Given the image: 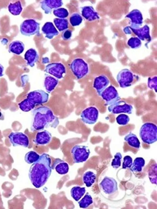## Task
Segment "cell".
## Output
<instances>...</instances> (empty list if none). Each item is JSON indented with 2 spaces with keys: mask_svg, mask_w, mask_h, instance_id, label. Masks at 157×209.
Here are the masks:
<instances>
[{
  "mask_svg": "<svg viewBox=\"0 0 157 209\" xmlns=\"http://www.w3.org/2000/svg\"><path fill=\"white\" fill-rule=\"evenodd\" d=\"M93 203L92 197L87 192L84 197L78 202L80 208H85L88 207Z\"/></svg>",
  "mask_w": 157,
  "mask_h": 209,
  "instance_id": "cell-34",
  "label": "cell"
},
{
  "mask_svg": "<svg viewBox=\"0 0 157 209\" xmlns=\"http://www.w3.org/2000/svg\"><path fill=\"white\" fill-rule=\"evenodd\" d=\"M48 94L44 90H37L29 93L26 98L18 104L19 108L23 111L28 112L37 105L47 102Z\"/></svg>",
  "mask_w": 157,
  "mask_h": 209,
  "instance_id": "cell-3",
  "label": "cell"
},
{
  "mask_svg": "<svg viewBox=\"0 0 157 209\" xmlns=\"http://www.w3.org/2000/svg\"><path fill=\"white\" fill-rule=\"evenodd\" d=\"M157 76L149 77L148 78L147 86L148 87L151 89H153L156 92L157 91Z\"/></svg>",
  "mask_w": 157,
  "mask_h": 209,
  "instance_id": "cell-40",
  "label": "cell"
},
{
  "mask_svg": "<svg viewBox=\"0 0 157 209\" xmlns=\"http://www.w3.org/2000/svg\"><path fill=\"white\" fill-rule=\"evenodd\" d=\"M82 15L89 21H92L99 19L98 13L92 6H85L82 8Z\"/></svg>",
  "mask_w": 157,
  "mask_h": 209,
  "instance_id": "cell-20",
  "label": "cell"
},
{
  "mask_svg": "<svg viewBox=\"0 0 157 209\" xmlns=\"http://www.w3.org/2000/svg\"><path fill=\"white\" fill-rule=\"evenodd\" d=\"M96 179V175L90 171L86 172L82 177V181L87 187H91L94 183Z\"/></svg>",
  "mask_w": 157,
  "mask_h": 209,
  "instance_id": "cell-28",
  "label": "cell"
},
{
  "mask_svg": "<svg viewBox=\"0 0 157 209\" xmlns=\"http://www.w3.org/2000/svg\"><path fill=\"white\" fill-rule=\"evenodd\" d=\"M71 153L74 162L79 163L87 160L89 157L90 151L87 146L76 145L71 149Z\"/></svg>",
  "mask_w": 157,
  "mask_h": 209,
  "instance_id": "cell-8",
  "label": "cell"
},
{
  "mask_svg": "<svg viewBox=\"0 0 157 209\" xmlns=\"http://www.w3.org/2000/svg\"><path fill=\"white\" fill-rule=\"evenodd\" d=\"M9 11L14 15H19L22 10L21 3L20 1L10 3L8 6Z\"/></svg>",
  "mask_w": 157,
  "mask_h": 209,
  "instance_id": "cell-30",
  "label": "cell"
},
{
  "mask_svg": "<svg viewBox=\"0 0 157 209\" xmlns=\"http://www.w3.org/2000/svg\"><path fill=\"white\" fill-rule=\"evenodd\" d=\"M124 140L132 147L136 149H139L140 147V142L137 137L131 132L125 136Z\"/></svg>",
  "mask_w": 157,
  "mask_h": 209,
  "instance_id": "cell-26",
  "label": "cell"
},
{
  "mask_svg": "<svg viewBox=\"0 0 157 209\" xmlns=\"http://www.w3.org/2000/svg\"><path fill=\"white\" fill-rule=\"evenodd\" d=\"M58 81L55 78L49 75L46 76L44 80V86L46 91L50 93L57 85Z\"/></svg>",
  "mask_w": 157,
  "mask_h": 209,
  "instance_id": "cell-25",
  "label": "cell"
},
{
  "mask_svg": "<svg viewBox=\"0 0 157 209\" xmlns=\"http://www.w3.org/2000/svg\"><path fill=\"white\" fill-rule=\"evenodd\" d=\"M63 4L61 0H44L40 2V7L46 14H51L52 9L59 7Z\"/></svg>",
  "mask_w": 157,
  "mask_h": 209,
  "instance_id": "cell-16",
  "label": "cell"
},
{
  "mask_svg": "<svg viewBox=\"0 0 157 209\" xmlns=\"http://www.w3.org/2000/svg\"><path fill=\"white\" fill-rule=\"evenodd\" d=\"M145 164V161L143 158L137 157L134 159L130 169L133 172H141Z\"/></svg>",
  "mask_w": 157,
  "mask_h": 209,
  "instance_id": "cell-29",
  "label": "cell"
},
{
  "mask_svg": "<svg viewBox=\"0 0 157 209\" xmlns=\"http://www.w3.org/2000/svg\"><path fill=\"white\" fill-rule=\"evenodd\" d=\"M128 44L132 48H136L140 46L141 42L137 37H132L128 40Z\"/></svg>",
  "mask_w": 157,
  "mask_h": 209,
  "instance_id": "cell-38",
  "label": "cell"
},
{
  "mask_svg": "<svg viewBox=\"0 0 157 209\" xmlns=\"http://www.w3.org/2000/svg\"><path fill=\"white\" fill-rule=\"evenodd\" d=\"M132 108L131 104L123 101H119L110 105L108 108L109 112L114 114L122 113L131 114L132 113Z\"/></svg>",
  "mask_w": 157,
  "mask_h": 209,
  "instance_id": "cell-12",
  "label": "cell"
},
{
  "mask_svg": "<svg viewBox=\"0 0 157 209\" xmlns=\"http://www.w3.org/2000/svg\"><path fill=\"white\" fill-rule=\"evenodd\" d=\"M52 169L61 175L67 174L68 172L69 167L68 164L63 160L59 158H56L53 163Z\"/></svg>",
  "mask_w": 157,
  "mask_h": 209,
  "instance_id": "cell-19",
  "label": "cell"
},
{
  "mask_svg": "<svg viewBox=\"0 0 157 209\" xmlns=\"http://www.w3.org/2000/svg\"><path fill=\"white\" fill-rule=\"evenodd\" d=\"M116 120L117 123L119 124L125 125L128 124L130 119L128 115L124 114H121L117 117Z\"/></svg>",
  "mask_w": 157,
  "mask_h": 209,
  "instance_id": "cell-39",
  "label": "cell"
},
{
  "mask_svg": "<svg viewBox=\"0 0 157 209\" xmlns=\"http://www.w3.org/2000/svg\"><path fill=\"white\" fill-rule=\"evenodd\" d=\"M69 21L72 26H75L79 25L81 23L82 18L80 14L75 13L71 14L70 17Z\"/></svg>",
  "mask_w": 157,
  "mask_h": 209,
  "instance_id": "cell-35",
  "label": "cell"
},
{
  "mask_svg": "<svg viewBox=\"0 0 157 209\" xmlns=\"http://www.w3.org/2000/svg\"><path fill=\"white\" fill-rule=\"evenodd\" d=\"M41 31L45 35V37L49 39H52L59 33L52 23L50 22L45 23L42 28Z\"/></svg>",
  "mask_w": 157,
  "mask_h": 209,
  "instance_id": "cell-21",
  "label": "cell"
},
{
  "mask_svg": "<svg viewBox=\"0 0 157 209\" xmlns=\"http://www.w3.org/2000/svg\"><path fill=\"white\" fill-rule=\"evenodd\" d=\"M52 139L51 133L47 130L37 132L33 142L37 145H44L49 143Z\"/></svg>",
  "mask_w": 157,
  "mask_h": 209,
  "instance_id": "cell-18",
  "label": "cell"
},
{
  "mask_svg": "<svg viewBox=\"0 0 157 209\" xmlns=\"http://www.w3.org/2000/svg\"><path fill=\"white\" fill-rule=\"evenodd\" d=\"M51 164L52 160L49 155L43 153L38 160L31 165L29 176L35 187L40 188L46 183L51 173Z\"/></svg>",
  "mask_w": 157,
  "mask_h": 209,
  "instance_id": "cell-1",
  "label": "cell"
},
{
  "mask_svg": "<svg viewBox=\"0 0 157 209\" xmlns=\"http://www.w3.org/2000/svg\"><path fill=\"white\" fill-rule=\"evenodd\" d=\"M4 69L3 66L0 63V77L3 75V71Z\"/></svg>",
  "mask_w": 157,
  "mask_h": 209,
  "instance_id": "cell-43",
  "label": "cell"
},
{
  "mask_svg": "<svg viewBox=\"0 0 157 209\" xmlns=\"http://www.w3.org/2000/svg\"><path fill=\"white\" fill-rule=\"evenodd\" d=\"M72 31L70 29H66L63 32L61 37L62 39L65 40H69L72 36Z\"/></svg>",
  "mask_w": 157,
  "mask_h": 209,
  "instance_id": "cell-42",
  "label": "cell"
},
{
  "mask_svg": "<svg viewBox=\"0 0 157 209\" xmlns=\"http://www.w3.org/2000/svg\"><path fill=\"white\" fill-rule=\"evenodd\" d=\"M86 191L85 188L79 186H75L71 190L72 197L76 201H78L84 195Z\"/></svg>",
  "mask_w": 157,
  "mask_h": 209,
  "instance_id": "cell-27",
  "label": "cell"
},
{
  "mask_svg": "<svg viewBox=\"0 0 157 209\" xmlns=\"http://www.w3.org/2000/svg\"><path fill=\"white\" fill-rule=\"evenodd\" d=\"M98 113V111L96 107H89L82 112L80 115L81 120L86 124H94L97 120Z\"/></svg>",
  "mask_w": 157,
  "mask_h": 209,
  "instance_id": "cell-9",
  "label": "cell"
},
{
  "mask_svg": "<svg viewBox=\"0 0 157 209\" xmlns=\"http://www.w3.org/2000/svg\"><path fill=\"white\" fill-rule=\"evenodd\" d=\"M129 27L130 29L138 36L140 39L143 40H147L149 41L151 40L149 34V28L147 25L139 28H133L129 26Z\"/></svg>",
  "mask_w": 157,
  "mask_h": 209,
  "instance_id": "cell-22",
  "label": "cell"
},
{
  "mask_svg": "<svg viewBox=\"0 0 157 209\" xmlns=\"http://www.w3.org/2000/svg\"><path fill=\"white\" fill-rule=\"evenodd\" d=\"M125 17L129 18L131 20V24L129 26L131 28H138L143 23L142 14L140 11L137 9L131 11Z\"/></svg>",
  "mask_w": 157,
  "mask_h": 209,
  "instance_id": "cell-17",
  "label": "cell"
},
{
  "mask_svg": "<svg viewBox=\"0 0 157 209\" xmlns=\"http://www.w3.org/2000/svg\"><path fill=\"white\" fill-rule=\"evenodd\" d=\"M70 68L78 79L85 77L89 72L88 64L81 58H77L74 59L70 64Z\"/></svg>",
  "mask_w": 157,
  "mask_h": 209,
  "instance_id": "cell-5",
  "label": "cell"
},
{
  "mask_svg": "<svg viewBox=\"0 0 157 209\" xmlns=\"http://www.w3.org/2000/svg\"><path fill=\"white\" fill-rule=\"evenodd\" d=\"M10 142L14 146H21L27 147L29 145L28 136L21 132H12L8 135Z\"/></svg>",
  "mask_w": 157,
  "mask_h": 209,
  "instance_id": "cell-10",
  "label": "cell"
},
{
  "mask_svg": "<svg viewBox=\"0 0 157 209\" xmlns=\"http://www.w3.org/2000/svg\"><path fill=\"white\" fill-rule=\"evenodd\" d=\"M40 156L36 152L31 151L27 153L25 156V162L29 164L33 163L37 161Z\"/></svg>",
  "mask_w": 157,
  "mask_h": 209,
  "instance_id": "cell-33",
  "label": "cell"
},
{
  "mask_svg": "<svg viewBox=\"0 0 157 209\" xmlns=\"http://www.w3.org/2000/svg\"><path fill=\"white\" fill-rule=\"evenodd\" d=\"M100 96L105 101L106 105H111L121 99L117 91L112 85L107 87Z\"/></svg>",
  "mask_w": 157,
  "mask_h": 209,
  "instance_id": "cell-11",
  "label": "cell"
},
{
  "mask_svg": "<svg viewBox=\"0 0 157 209\" xmlns=\"http://www.w3.org/2000/svg\"><path fill=\"white\" fill-rule=\"evenodd\" d=\"M54 15L59 18H64L68 17L69 13L67 10L65 8H61L55 9L53 11Z\"/></svg>",
  "mask_w": 157,
  "mask_h": 209,
  "instance_id": "cell-36",
  "label": "cell"
},
{
  "mask_svg": "<svg viewBox=\"0 0 157 209\" xmlns=\"http://www.w3.org/2000/svg\"><path fill=\"white\" fill-rule=\"evenodd\" d=\"M33 118L31 127L32 131L42 130L51 127L56 128L59 125L58 118L48 107L42 106L33 110Z\"/></svg>",
  "mask_w": 157,
  "mask_h": 209,
  "instance_id": "cell-2",
  "label": "cell"
},
{
  "mask_svg": "<svg viewBox=\"0 0 157 209\" xmlns=\"http://www.w3.org/2000/svg\"><path fill=\"white\" fill-rule=\"evenodd\" d=\"M44 71L55 77L58 79H61L63 74L66 72L65 66L61 63H53L47 65Z\"/></svg>",
  "mask_w": 157,
  "mask_h": 209,
  "instance_id": "cell-13",
  "label": "cell"
},
{
  "mask_svg": "<svg viewBox=\"0 0 157 209\" xmlns=\"http://www.w3.org/2000/svg\"><path fill=\"white\" fill-rule=\"evenodd\" d=\"M139 135L144 142L148 144L153 143L157 139L156 125L150 122L144 123L140 128Z\"/></svg>",
  "mask_w": 157,
  "mask_h": 209,
  "instance_id": "cell-4",
  "label": "cell"
},
{
  "mask_svg": "<svg viewBox=\"0 0 157 209\" xmlns=\"http://www.w3.org/2000/svg\"><path fill=\"white\" fill-rule=\"evenodd\" d=\"M122 156L120 152H117L114 156V158L111 163V166L114 169L119 168L121 164Z\"/></svg>",
  "mask_w": 157,
  "mask_h": 209,
  "instance_id": "cell-37",
  "label": "cell"
},
{
  "mask_svg": "<svg viewBox=\"0 0 157 209\" xmlns=\"http://www.w3.org/2000/svg\"><path fill=\"white\" fill-rule=\"evenodd\" d=\"M25 49L23 43L19 40H15L11 42L9 47V51L17 55L23 52Z\"/></svg>",
  "mask_w": 157,
  "mask_h": 209,
  "instance_id": "cell-24",
  "label": "cell"
},
{
  "mask_svg": "<svg viewBox=\"0 0 157 209\" xmlns=\"http://www.w3.org/2000/svg\"><path fill=\"white\" fill-rule=\"evenodd\" d=\"M39 58L37 52L33 48L28 49L24 55V59L27 61V65L32 67L34 66L35 63L38 61Z\"/></svg>",
  "mask_w": 157,
  "mask_h": 209,
  "instance_id": "cell-23",
  "label": "cell"
},
{
  "mask_svg": "<svg viewBox=\"0 0 157 209\" xmlns=\"http://www.w3.org/2000/svg\"><path fill=\"white\" fill-rule=\"evenodd\" d=\"M132 163V159L129 156L126 155L123 158L122 169H130Z\"/></svg>",
  "mask_w": 157,
  "mask_h": 209,
  "instance_id": "cell-41",
  "label": "cell"
},
{
  "mask_svg": "<svg viewBox=\"0 0 157 209\" xmlns=\"http://www.w3.org/2000/svg\"><path fill=\"white\" fill-rule=\"evenodd\" d=\"M40 24L33 19L24 21L20 25V31L22 34L26 36L36 35L40 36Z\"/></svg>",
  "mask_w": 157,
  "mask_h": 209,
  "instance_id": "cell-7",
  "label": "cell"
},
{
  "mask_svg": "<svg viewBox=\"0 0 157 209\" xmlns=\"http://www.w3.org/2000/svg\"><path fill=\"white\" fill-rule=\"evenodd\" d=\"M139 79V77L128 69L122 70L118 74L117 79L120 87L125 88L131 86Z\"/></svg>",
  "mask_w": 157,
  "mask_h": 209,
  "instance_id": "cell-6",
  "label": "cell"
},
{
  "mask_svg": "<svg viewBox=\"0 0 157 209\" xmlns=\"http://www.w3.org/2000/svg\"><path fill=\"white\" fill-rule=\"evenodd\" d=\"M157 165L155 163L151 165L148 170V177L151 183L157 184Z\"/></svg>",
  "mask_w": 157,
  "mask_h": 209,
  "instance_id": "cell-32",
  "label": "cell"
},
{
  "mask_svg": "<svg viewBox=\"0 0 157 209\" xmlns=\"http://www.w3.org/2000/svg\"><path fill=\"white\" fill-rule=\"evenodd\" d=\"M102 190L105 193L110 195L118 190L117 183L113 178L105 177L100 184Z\"/></svg>",
  "mask_w": 157,
  "mask_h": 209,
  "instance_id": "cell-14",
  "label": "cell"
},
{
  "mask_svg": "<svg viewBox=\"0 0 157 209\" xmlns=\"http://www.w3.org/2000/svg\"><path fill=\"white\" fill-rule=\"evenodd\" d=\"M54 23L60 32L63 31L68 28V21L67 19L55 18Z\"/></svg>",
  "mask_w": 157,
  "mask_h": 209,
  "instance_id": "cell-31",
  "label": "cell"
},
{
  "mask_svg": "<svg viewBox=\"0 0 157 209\" xmlns=\"http://www.w3.org/2000/svg\"><path fill=\"white\" fill-rule=\"evenodd\" d=\"M109 83V80L108 77L105 75H101L95 78L93 86L96 90L98 94L100 96Z\"/></svg>",
  "mask_w": 157,
  "mask_h": 209,
  "instance_id": "cell-15",
  "label": "cell"
},
{
  "mask_svg": "<svg viewBox=\"0 0 157 209\" xmlns=\"http://www.w3.org/2000/svg\"><path fill=\"white\" fill-rule=\"evenodd\" d=\"M4 116L2 112L0 111V120H3Z\"/></svg>",
  "mask_w": 157,
  "mask_h": 209,
  "instance_id": "cell-44",
  "label": "cell"
}]
</instances>
